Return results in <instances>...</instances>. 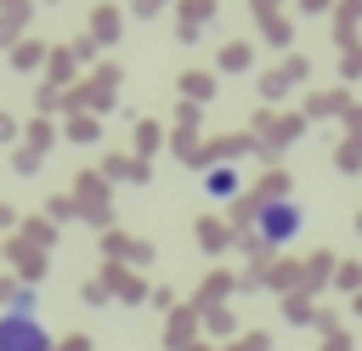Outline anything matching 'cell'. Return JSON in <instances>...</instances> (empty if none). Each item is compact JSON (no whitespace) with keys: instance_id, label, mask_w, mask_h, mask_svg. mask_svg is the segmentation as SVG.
<instances>
[{"instance_id":"6da1fadb","label":"cell","mask_w":362,"mask_h":351,"mask_svg":"<svg viewBox=\"0 0 362 351\" xmlns=\"http://www.w3.org/2000/svg\"><path fill=\"white\" fill-rule=\"evenodd\" d=\"M0 351H57V334L45 328L34 294H11L0 306Z\"/></svg>"},{"instance_id":"7a4b0ae2","label":"cell","mask_w":362,"mask_h":351,"mask_svg":"<svg viewBox=\"0 0 362 351\" xmlns=\"http://www.w3.org/2000/svg\"><path fill=\"white\" fill-rule=\"evenodd\" d=\"M249 226H255V238H260L266 249H283V243H294V238L305 232V204H300V198H266V204L249 215Z\"/></svg>"},{"instance_id":"3957f363","label":"cell","mask_w":362,"mask_h":351,"mask_svg":"<svg viewBox=\"0 0 362 351\" xmlns=\"http://www.w3.org/2000/svg\"><path fill=\"white\" fill-rule=\"evenodd\" d=\"M204 192L232 198V192H238V170H209V176H204Z\"/></svg>"}]
</instances>
